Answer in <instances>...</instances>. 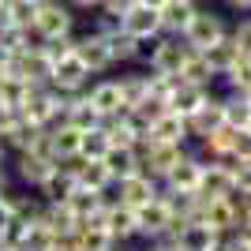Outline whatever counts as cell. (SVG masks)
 <instances>
[{
    "label": "cell",
    "instance_id": "cell-1",
    "mask_svg": "<svg viewBox=\"0 0 251 251\" xmlns=\"http://www.w3.org/2000/svg\"><path fill=\"white\" fill-rule=\"evenodd\" d=\"M75 23H79V11L68 0H45L38 4V15H34V34H38V42L64 38V34H75Z\"/></svg>",
    "mask_w": 251,
    "mask_h": 251
},
{
    "label": "cell",
    "instance_id": "cell-2",
    "mask_svg": "<svg viewBox=\"0 0 251 251\" xmlns=\"http://www.w3.org/2000/svg\"><path fill=\"white\" fill-rule=\"evenodd\" d=\"M232 26L225 23V15H221L218 8H210V4H199L195 8V15H191L188 30H184V42L191 45V49H206V45H214L218 38H225Z\"/></svg>",
    "mask_w": 251,
    "mask_h": 251
},
{
    "label": "cell",
    "instance_id": "cell-3",
    "mask_svg": "<svg viewBox=\"0 0 251 251\" xmlns=\"http://www.w3.org/2000/svg\"><path fill=\"white\" fill-rule=\"evenodd\" d=\"M75 52H79V60L90 68V75H105L113 72L116 60H113V49H109V38L94 26H86V30L75 34Z\"/></svg>",
    "mask_w": 251,
    "mask_h": 251
},
{
    "label": "cell",
    "instance_id": "cell-4",
    "mask_svg": "<svg viewBox=\"0 0 251 251\" xmlns=\"http://www.w3.org/2000/svg\"><path fill=\"white\" fill-rule=\"evenodd\" d=\"M90 68L79 60V52L72 56H64V60L52 64V75H49V86L52 90H60V94H83L86 86H90Z\"/></svg>",
    "mask_w": 251,
    "mask_h": 251
},
{
    "label": "cell",
    "instance_id": "cell-5",
    "mask_svg": "<svg viewBox=\"0 0 251 251\" xmlns=\"http://www.w3.org/2000/svg\"><path fill=\"white\" fill-rule=\"evenodd\" d=\"M86 98L94 101V109L101 113V120L127 113L124 98H120V79H116V75H94V79H90V86H86Z\"/></svg>",
    "mask_w": 251,
    "mask_h": 251
},
{
    "label": "cell",
    "instance_id": "cell-6",
    "mask_svg": "<svg viewBox=\"0 0 251 251\" xmlns=\"http://www.w3.org/2000/svg\"><path fill=\"white\" fill-rule=\"evenodd\" d=\"M135 214H139V236H135V240H147V244L157 240V236H165L169 225H173V218H176V214H173V206H169L161 195H157V199H150V202H143Z\"/></svg>",
    "mask_w": 251,
    "mask_h": 251
},
{
    "label": "cell",
    "instance_id": "cell-7",
    "mask_svg": "<svg viewBox=\"0 0 251 251\" xmlns=\"http://www.w3.org/2000/svg\"><path fill=\"white\" fill-rule=\"evenodd\" d=\"M232 165L236 157H214V161H202V180H199V195L202 199H214V195H229L232 191Z\"/></svg>",
    "mask_w": 251,
    "mask_h": 251
},
{
    "label": "cell",
    "instance_id": "cell-8",
    "mask_svg": "<svg viewBox=\"0 0 251 251\" xmlns=\"http://www.w3.org/2000/svg\"><path fill=\"white\" fill-rule=\"evenodd\" d=\"M75 188H79V173H75V157H72V161H56V165H52V173L42 180L38 195H42L45 202H64Z\"/></svg>",
    "mask_w": 251,
    "mask_h": 251
},
{
    "label": "cell",
    "instance_id": "cell-9",
    "mask_svg": "<svg viewBox=\"0 0 251 251\" xmlns=\"http://www.w3.org/2000/svg\"><path fill=\"white\" fill-rule=\"evenodd\" d=\"M11 165H15V180H19L23 188H30L38 191L42 188V180L52 173V157H42V154H34V150H23V154H11Z\"/></svg>",
    "mask_w": 251,
    "mask_h": 251
},
{
    "label": "cell",
    "instance_id": "cell-10",
    "mask_svg": "<svg viewBox=\"0 0 251 251\" xmlns=\"http://www.w3.org/2000/svg\"><path fill=\"white\" fill-rule=\"evenodd\" d=\"M199 218L206 221L214 232H221V236H229L232 229H236V221H240V210L232 206L229 195H214V199H202V210Z\"/></svg>",
    "mask_w": 251,
    "mask_h": 251
},
{
    "label": "cell",
    "instance_id": "cell-11",
    "mask_svg": "<svg viewBox=\"0 0 251 251\" xmlns=\"http://www.w3.org/2000/svg\"><path fill=\"white\" fill-rule=\"evenodd\" d=\"M221 124H225V98L214 90L199 113H191V116H188V131H191V139H206L210 131H218Z\"/></svg>",
    "mask_w": 251,
    "mask_h": 251
},
{
    "label": "cell",
    "instance_id": "cell-12",
    "mask_svg": "<svg viewBox=\"0 0 251 251\" xmlns=\"http://www.w3.org/2000/svg\"><path fill=\"white\" fill-rule=\"evenodd\" d=\"M105 229L113 232L116 244H131L139 236V214H135V206H127V202H113V206H105Z\"/></svg>",
    "mask_w": 251,
    "mask_h": 251
},
{
    "label": "cell",
    "instance_id": "cell-13",
    "mask_svg": "<svg viewBox=\"0 0 251 251\" xmlns=\"http://www.w3.org/2000/svg\"><path fill=\"white\" fill-rule=\"evenodd\" d=\"M191 45L184 42V38H173V34H161V45H157V56H154V72H165V75H180V68H184V60L191 56Z\"/></svg>",
    "mask_w": 251,
    "mask_h": 251
},
{
    "label": "cell",
    "instance_id": "cell-14",
    "mask_svg": "<svg viewBox=\"0 0 251 251\" xmlns=\"http://www.w3.org/2000/svg\"><path fill=\"white\" fill-rule=\"evenodd\" d=\"M150 139H154V143H180V147H188L191 143L188 116H180L176 109H165V113L150 124Z\"/></svg>",
    "mask_w": 251,
    "mask_h": 251
},
{
    "label": "cell",
    "instance_id": "cell-15",
    "mask_svg": "<svg viewBox=\"0 0 251 251\" xmlns=\"http://www.w3.org/2000/svg\"><path fill=\"white\" fill-rule=\"evenodd\" d=\"M157 191H161V180H154V176H147L143 169L139 173H131V176H124L120 180V202H127V206H143V202H150V199H157Z\"/></svg>",
    "mask_w": 251,
    "mask_h": 251
},
{
    "label": "cell",
    "instance_id": "cell-16",
    "mask_svg": "<svg viewBox=\"0 0 251 251\" xmlns=\"http://www.w3.org/2000/svg\"><path fill=\"white\" fill-rule=\"evenodd\" d=\"M195 8H199V0H165V4L157 8V15H161V34L184 38V30H188Z\"/></svg>",
    "mask_w": 251,
    "mask_h": 251
},
{
    "label": "cell",
    "instance_id": "cell-17",
    "mask_svg": "<svg viewBox=\"0 0 251 251\" xmlns=\"http://www.w3.org/2000/svg\"><path fill=\"white\" fill-rule=\"evenodd\" d=\"M199 52H202V56H206V64H210V68H214V72H218V75H225V72H229V68H232V64H236V60H240V56H244V49H240V45H236V38H232V30L225 34V38H218V42H214V45H206V49H199Z\"/></svg>",
    "mask_w": 251,
    "mask_h": 251
},
{
    "label": "cell",
    "instance_id": "cell-18",
    "mask_svg": "<svg viewBox=\"0 0 251 251\" xmlns=\"http://www.w3.org/2000/svg\"><path fill=\"white\" fill-rule=\"evenodd\" d=\"M49 147H52V161H72V157H79L83 131L72 124H56V127H49Z\"/></svg>",
    "mask_w": 251,
    "mask_h": 251
},
{
    "label": "cell",
    "instance_id": "cell-19",
    "mask_svg": "<svg viewBox=\"0 0 251 251\" xmlns=\"http://www.w3.org/2000/svg\"><path fill=\"white\" fill-rule=\"evenodd\" d=\"M116 79H120V98H124L127 109H135V105L150 94V68H135V64H131V68L120 72Z\"/></svg>",
    "mask_w": 251,
    "mask_h": 251
},
{
    "label": "cell",
    "instance_id": "cell-20",
    "mask_svg": "<svg viewBox=\"0 0 251 251\" xmlns=\"http://www.w3.org/2000/svg\"><path fill=\"white\" fill-rule=\"evenodd\" d=\"M199 180H202V157L199 154H188L165 180H161V184L173 188V191H199Z\"/></svg>",
    "mask_w": 251,
    "mask_h": 251
},
{
    "label": "cell",
    "instance_id": "cell-21",
    "mask_svg": "<svg viewBox=\"0 0 251 251\" xmlns=\"http://www.w3.org/2000/svg\"><path fill=\"white\" fill-rule=\"evenodd\" d=\"M120 26L135 38H150V34H161V15H157V8H147V4L135 0V8L120 19Z\"/></svg>",
    "mask_w": 251,
    "mask_h": 251
},
{
    "label": "cell",
    "instance_id": "cell-22",
    "mask_svg": "<svg viewBox=\"0 0 251 251\" xmlns=\"http://www.w3.org/2000/svg\"><path fill=\"white\" fill-rule=\"evenodd\" d=\"M64 124L79 127V131L101 124V113H98L94 101L86 98V90H83V94H68V113H64Z\"/></svg>",
    "mask_w": 251,
    "mask_h": 251
},
{
    "label": "cell",
    "instance_id": "cell-23",
    "mask_svg": "<svg viewBox=\"0 0 251 251\" xmlns=\"http://www.w3.org/2000/svg\"><path fill=\"white\" fill-rule=\"evenodd\" d=\"M72 244H75V251H116L120 248V244L113 240V232L101 229V225H90V221H83V225L75 229Z\"/></svg>",
    "mask_w": 251,
    "mask_h": 251
},
{
    "label": "cell",
    "instance_id": "cell-24",
    "mask_svg": "<svg viewBox=\"0 0 251 251\" xmlns=\"http://www.w3.org/2000/svg\"><path fill=\"white\" fill-rule=\"evenodd\" d=\"M210 94H214L210 86H195V83H184V79H180L176 94L169 98V109H176L180 116H191V113H199L202 105H206Z\"/></svg>",
    "mask_w": 251,
    "mask_h": 251
},
{
    "label": "cell",
    "instance_id": "cell-25",
    "mask_svg": "<svg viewBox=\"0 0 251 251\" xmlns=\"http://www.w3.org/2000/svg\"><path fill=\"white\" fill-rule=\"evenodd\" d=\"M218 240H221V232H214L202 218L184 221V232H180V248L184 251H210Z\"/></svg>",
    "mask_w": 251,
    "mask_h": 251
},
{
    "label": "cell",
    "instance_id": "cell-26",
    "mask_svg": "<svg viewBox=\"0 0 251 251\" xmlns=\"http://www.w3.org/2000/svg\"><path fill=\"white\" fill-rule=\"evenodd\" d=\"M75 173H79V184L83 188H90V191H105L109 184H113V173L105 169V161L101 157H75Z\"/></svg>",
    "mask_w": 251,
    "mask_h": 251
},
{
    "label": "cell",
    "instance_id": "cell-27",
    "mask_svg": "<svg viewBox=\"0 0 251 251\" xmlns=\"http://www.w3.org/2000/svg\"><path fill=\"white\" fill-rule=\"evenodd\" d=\"M42 214H45V221H49V229L56 232V236H75V229L83 225V218H75V210L68 206V202H45L42 206Z\"/></svg>",
    "mask_w": 251,
    "mask_h": 251
},
{
    "label": "cell",
    "instance_id": "cell-28",
    "mask_svg": "<svg viewBox=\"0 0 251 251\" xmlns=\"http://www.w3.org/2000/svg\"><path fill=\"white\" fill-rule=\"evenodd\" d=\"M248 86H251V56H240L225 75H218L214 90H218V94H244Z\"/></svg>",
    "mask_w": 251,
    "mask_h": 251
},
{
    "label": "cell",
    "instance_id": "cell-29",
    "mask_svg": "<svg viewBox=\"0 0 251 251\" xmlns=\"http://www.w3.org/2000/svg\"><path fill=\"white\" fill-rule=\"evenodd\" d=\"M101 161H105V169L113 173V180H124V176H131V173H139V154L131 147H109Z\"/></svg>",
    "mask_w": 251,
    "mask_h": 251
},
{
    "label": "cell",
    "instance_id": "cell-30",
    "mask_svg": "<svg viewBox=\"0 0 251 251\" xmlns=\"http://www.w3.org/2000/svg\"><path fill=\"white\" fill-rule=\"evenodd\" d=\"M180 79L184 83H195V86H210L214 90V83H218V72L206 64V56H202L199 49L191 52L188 60H184V68H180Z\"/></svg>",
    "mask_w": 251,
    "mask_h": 251
},
{
    "label": "cell",
    "instance_id": "cell-31",
    "mask_svg": "<svg viewBox=\"0 0 251 251\" xmlns=\"http://www.w3.org/2000/svg\"><path fill=\"white\" fill-rule=\"evenodd\" d=\"M105 38H109L116 68H131V64H135V34H127L124 26H116V30H109Z\"/></svg>",
    "mask_w": 251,
    "mask_h": 251
},
{
    "label": "cell",
    "instance_id": "cell-32",
    "mask_svg": "<svg viewBox=\"0 0 251 251\" xmlns=\"http://www.w3.org/2000/svg\"><path fill=\"white\" fill-rule=\"evenodd\" d=\"M64 202H68V206L75 210V218H83V221H86V218H94L98 210L105 206L101 191H90V188H83V184H79V188H75V191H72V195H68Z\"/></svg>",
    "mask_w": 251,
    "mask_h": 251
},
{
    "label": "cell",
    "instance_id": "cell-33",
    "mask_svg": "<svg viewBox=\"0 0 251 251\" xmlns=\"http://www.w3.org/2000/svg\"><path fill=\"white\" fill-rule=\"evenodd\" d=\"M225 98V124L229 127H248L251 124V101L244 94H221Z\"/></svg>",
    "mask_w": 251,
    "mask_h": 251
},
{
    "label": "cell",
    "instance_id": "cell-34",
    "mask_svg": "<svg viewBox=\"0 0 251 251\" xmlns=\"http://www.w3.org/2000/svg\"><path fill=\"white\" fill-rule=\"evenodd\" d=\"M105 150H109V135H105V127H86L83 131V147H79V154L83 157H105Z\"/></svg>",
    "mask_w": 251,
    "mask_h": 251
},
{
    "label": "cell",
    "instance_id": "cell-35",
    "mask_svg": "<svg viewBox=\"0 0 251 251\" xmlns=\"http://www.w3.org/2000/svg\"><path fill=\"white\" fill-rule=\"evenodd\" d=\"M75 34H79V30H75ZM75 34H64V38H42L38 45H42V52L56 64V60H64V56H72V52H75Z\"/></svg>",
    "mask_w": 251,
    "mask_h": 251
},
{
    "label": "cell",
    "instance_id": "cell-36",
    "mask_svg": "<svg viewBox=\"0 0 251 251\" xmlns=\"http://www.w3.org/2000/svg\"><path fill=\"white\" fill-rule=\"evenodd\" d=\"M34 15H38V4H34V0H8V23L34 30Z\"/></svg>",
    "mask_w": 251,
    "mask_h": 251
},
{
    "label": "cell",
    "instance_id": "cell-37",
    "mask_svg": "<svg viewBox=\"0 0 251 251\" xmlns=\"http://www.w3.org/2000/svg\"><path fill=\"white\" fill-rule=\"evenodd\" d=\"M176 86H180V75H165V72H154V68H150V94L154 98L169 101V98L176 94Z\"/></svg>",
    "mask_w": 251,
    "mask_h": 251
},
{
    "label": "cell",
    "instance_id": "cell-38",
    "mask_svg": "<svg viewBox=\"0 0 251 251\" xmlns=\"http://www.w3.org/2000/svg\"><path fill=\"white\" fill-rule=\"evenodd\" d=\"M157 45H161V34H150V38H135V68H150V64H154Z\"/></svg>",
    "mask_w": 251,
    "mask_h": 251
},
{
    "label": "cell",
    "instance_id": "cell-39",
    "mask_svg": "<svg viewBox=\"0 0 251 251\" xmlns=\"http://www.w3.org/2000/svg\"><path fill=\"white\" fill-rule=\"evenodd\" d=\"M232 188L251 195V161H240V157H236V165H232Z\"/></svg>",
    "mask_w": 251,
    "mask_h": 251
},
{
    "label": "cell",
    "instance_id": "cell-40",
    "mask_svg": "<svg viewBox=\"0 0 251 251\" xmlns=\"http://www.w3.org/2000/svg\"><path fill=\"white\" fill-rule=\"evenodd\" d=\"M232 157L251 161V131L248 127H236V131H232Z\"/></svg>",
    "mask_w": 251,
    "mask_h": 251
},
{
    "label": "cell",
    "instance_id": "cell-41",
    "mask_svg": "<svg viewBox=\"0 0 251 251\" xmlns=\"http://www.w3.org/2000/svg\"><path fill=\"white\" fill-rule=\"evenodd\" d=\"M131 8H135V0H101V4H98V11H101V15H113V19H124Z\"/></svg>",
    "mask_w": 251,
    "mask_h": 251
},
{
    "label": "cell",
    "instance_id": "cell-42",
    "mask_svg": "<svg viewBox=\"0 0 251 251\" xmlns=\"http://www.w3.org/2000/svg\"><path fill=\"white\" fill-rule=\"evenodd\" d=\"M232 38H236V45L244 49V56H251V15H244V19L232 26Z\"/></svg>",
    "mask_w": 251,
    "mask_h": 251
},
{
    "label": "cell",
    "instance_id": "cell-43",
    "mask_svg": "<svg viewBox=\"0 0 251 251\" xmlns=\"http://www.w3.org/2000/svg\"><path fill=\"white\" fill-rule=\"evenodd\" d=\"M15 218V214H11V206H8V199H4V191H0V232H4V225H8V221Z\"/></svg>",
    "mask_w": 251,
    "mask_h": 251
},
{
    "label": "cell",
    "instance_id": "cell-44",
    "mask_svg": "<svg viewBox=\"0 0 251 251\" xmlns=\"http://www.w3.org/2000/svg\"><path fill=\"white\" fill-rule=\"evenodd\" d=\"M68 4H72L75 11H98V4H101V0H68Z\"/></svg>",
    "mask_w": 251,
    "mask_h": 251
},
{
    "label": "cell",
    "instance_id": "cell-45",
    "mask_svg": "<svg viewBox=\"0 0 251 251\" xmlns=\"http://www.w3.org/2000/svg\"><path fill=\"white\" fill-rule=\"evenodd\" d=\"M229 11H251V0H221Z\"/></svg>",
    "mask_w": 251,
    "mask_h": 251
},
{
    "label": "cell",
    "instance_id": "cell-46",
    "mask_svg": "<svg viewBox=\"0 0 251 251\" xmlns=\"http://www.w3.org/2000/svg\"><path fill=\"white\" fill-rule=\"evenodd\" d=\"M225 251H251V244L236 240V236H229V244H225Z\"/></svg>",
    "mask_w": 251,
    "mask_h": 251
},
{
    "label": "cell",
    "instance_id": "cell-47",
    "mask_svg": "<svg viewBox=\"0 0 251 251\" xmlns=\"http://www.w3.org/2000/svg\"><path fill=\"white\" fill-rule=\"evenodd\" d=\"M49 251H75V244H72V236H64V240H56Z\"/></svg>",
    "mask_w": 251,
    "mask_h": 251
},
{
    "label": "cell",
    "instance_id": "cell-48",
    "mask_svg": "<svg viewBox=\"0 0 251 251\" xmlns=\"http://www.w3.org/2000/svg\"><path fill=\"white\" fill-rule=\"evenodd\" d=\"M8 184H11V176H8V165H0V191L8 188Z\"/></svg>",
    "mask_w": 251,
    "mask_h": 251
},
{
    "label": "cell",
    "instance_id": "cell-49",
    "mask_svg": "<svg viewBox=\"0 0 251 251\" xmlns=\"http://www.w3.org/2000/svg\"><path fill=\"white\" fill-rule=\"evenodd\" d=\"M116 251H147V244H143V248H135V240H131V244H120Z\"/></svg>",
    "mask_w": 251,
    "mask_h": 251
},
{
    "label": "cell",
    "instance_id": "cell-50",
    "mask_svg": "<svg viewBox=\"0 0 251 251\" xmlns=\"http://www.w3.org/2000/svg\"><path fill=\"white\" fill-rule=\"evenodd\" d=\"M0 165H8V147H4V139H0Z\"/></svg>",
    "mask_w": 251,
    "mask_h": 251
},
{
    "label": "cell",
    "instance_id": "cell-51",
    "mask_svg": "<svg viewBox=\"0 0 251 251\" xmlns=\"http://www.w3.org/2000/svg\"><path fill=\"white\" fill-rule=\"evenodd\" d=\"M139 4H147V8H161L165 0H139Z\"/></svg>",
    "mask_w": 251,
    "mask_h": 251
},
{
    "label": "cell",
    "instance_id": "cell-52",
    "mask_svg": "<svg viewBox=\"0 0 251 251\" xmlns=\"http://www.w3.org/2000/svg\"><path fill=\"white\" fill-rule=\"evenodd\" d=\"M244 98H248V101H251V86H248V90H244Z\"/></svg>",
    "mask_w": 251,
    "mask_h": 251
},
{
    "label": "cell",
    "instance_id": "cell-53",
    "mask_svg": "<svg viewBox=\"0 0 251 251\" xmlns=\"http://www.w3.org/2000/svg\"><path fill=\"white\" fill-rule=\"evenodd\" d=\"M34 4H45V0H34Z\"/></svg>",
    "mask_w": 251,
    "mask_h": 251
},
{
    "label": "cell",
    "instance_id": "cell-54",
    "mask_svg": "<svg viewBox=\"0 0 251 251\" xmlns=\"http://www.w3.org/2000/svg\"><path fill=\"white\" fill-rule=\"evenodd\" d=\"M248 131H251V124H248Z\"/></svg>",
    "mask_w": 251,
    "mask_h": 251
},
{
    "label": "cell",
    "instance_id": "cell-55",
    "mask_svg": "<svg viewBox=\"0 0 251 251\" xmlns=\"http://www.w3.org/2000/svg\"><path fill=\"white\" fill-rule=\"evenodd\" d=\"M0 251H4V248H0Z\"/></svg>",
    "mask_w": 251,
    "mask_h": 251
}]
</instances>
